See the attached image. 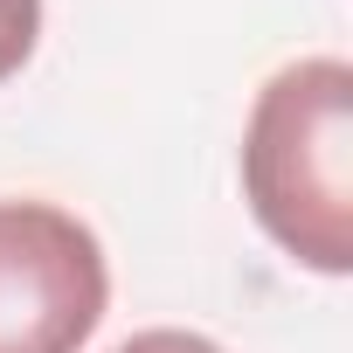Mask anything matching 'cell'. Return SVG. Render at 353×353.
Returning a JSON list of instances; mask_svg holds the SVG:
<instances>
[{
	"instance_id": "4",
	"label": "cell",
	"mask_w": 353,
	"mask_h": 353,
	"mask_svg": "<svg viewBox=\"0 0 353 353\" xmlns=\"http://www.w3.org/2000/svg\"><path fill=\"white\" fill-rule=\"evenodd\" d=\"M111 353H222L215 339H201V332H173V325H152V332H132L125 346H111Z\"/></svg>"
},
{
	"instance_id": "1",
	"label": "cell",
	"mask_w": 353,
	"mask_h": 353,
	"mask_svg": "<svg viewBox=\"0 0 353 353\" xmlns=\"http://www.w3.org/2000/svg\"><path fill=\"white\" fill-rule=\"evenodd\" d=\"M243 194L305 270H353V70L339 56H305L256 90Z\"/></svg>"
},
{
	"instance_id": "3",
	"label": "cell",
	"mask_w": 353,
	"mask_h": 353,
	"mask_svg": "<svg viewBox=\"0 0 353 353\" xmlns=\"http://www.w3.org/2000/svg\"><path fill=\"white\" fill-rule=\"evenodd\" d=\"M42 35V0H0V83H8Z\"/></svg>"
},
{
	"instance_id": "2",
	"label": "cell",
	"mask_w": 353,
	"mask_h": 353,
	"mask_svg": "<svg viewBox=\"0 0 353 353\" xmlns=\"http://www.w3.org/2000/svg\"><path fill=\"white\" fill-rule=\"evenodd\" d=\"M104 298V250L70 208L0 201V353H77Z\"/></svg>"
}]
</instances>
